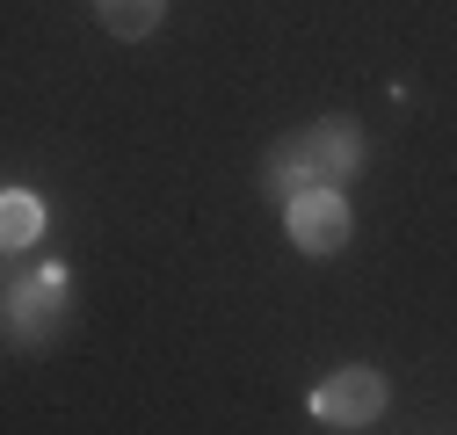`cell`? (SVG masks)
Masks as SVG:
<instances>
[{
	"label": "cell",
	"instance_id": "1",
	"mask_svg": "<svg viewBox=\"0 0 457 435\" xmlns=\"http://www.w3.org/2000/svg\"><path fill=\"white\" fill-rule=\"evenodd\" d=\"M356 160H363L356 124H349V117H320V124L291 131V138L269 152V189H276L283 203L305 196V189H341V182L356 175Z\"/></svg>",
	"mask_w": 457,
	"mask_h": 435
},
{
	"label": "cell",
	"instance_id": "2",
	"mask_svg": "<svg viewBox=\"0 0 457 435\" xmlns=\"http://www.w3.org/2000/svg\"><path fill=\"white\" fill-rule=\"evenodd\" d=\"M66 312V268H29L8 283V334L15 341H51Z\"/></svg>",
	"mask_w": 457,
	"mask_h": 435
},
{
	"label": "cell",
	"instance_id": "3",
	"mask_svg": "<svg viewBox=\"0 0 457 435\" xmlns=\"http://www.w3.org/2000/svg\"><path fill=\"white\" fill-rule=\"evenodd\" d=\"M283 226H291L298 254H341L349 247V203H341V189H305L283 203Z\"/></svg>",
	"mask_w": 457,
	"mask_h": 435
},
{
	"label": "cell",
	"instance_id": "4",
	"mask_svg": "<svg viewBox=\"0 0 457 435\" xmlns=\"http://www.w3.org/2000/svg\"><path fill=\"white\" fill-rule=\"evenodd\" d=\"M385 392H392V385H385L378 370H334L327 385L312 392V414L334 421V428H370V421L385 414Z\"/></svg>",
	"mask_w": 457,
	"mask_h": 435
},
{
	"label": "cell",
	"instance_id": "5",
	"mask_svg": "<svg viewBox=\"0 0 457 435\" xmlns=\"http://www.w3.org/2000/svg\"><path fill=\"white\" fill-rule=\"evenodd\" d=\"M0 218H8V226H0V233H8V247H29V240L44 233V203H37L29 189H8V203H0Z\"/></svg>",
	"mask_w": 457,
	"mask_h": 435
},
{
	"label": "cell",
	"instance_id": "6",
	"mask_svg": "<svg viewBox=\"0 0 457 435\" xmlns=\"http://www.w3.org/2000/svg\"><path fill=\"white\" fill-rule=\"evenodd\" d=\"M95 8H102V22L117 29V37H145V29L160 22L167 0H95Z\"/></svg>",
	"mask_w": 457,
	"mask_h": 435
}]
</instances>
